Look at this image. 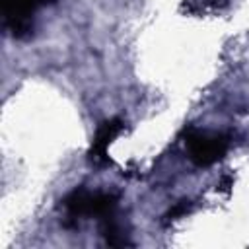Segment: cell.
<instances>
[{
  "label": "cell",
  "mask_w": 249,
  "mask_h": 249,
  "mask_svg": "<svg viewBox=\"0 0 249 249\" xmlns=\"http://www.w3.org/2000/svg\"><path fill=\"white\" fill-rule=\"evenodd\" d=\"M101 233L105 237V241L113 247H124V245H130L126 233L123 231V228L119 226V222L115 220V214H109V216H103L101 218Z\"/></svg>",
  "instance_id": "5b68a950"
},
{
  "label": "cell",
  "mask_w": 249,
  "mask_h": 249,
  "mask_svg": "<svg viewBox=\"0 0 249 249\" xmlns=\"http://www.w3.org/2000/svg\"><path fill=\"white\" fill-rule=\"evenodd\" d=\"M62 206L70 220H78L82 216H97L101 220L103 216L115 214L117 196L111 193H91L84 187H78L64 196Z\"/></svg>",
  "instance_id": "6da1fadb"
},
{
  "label": "cell",
  "mask_w": 249,
  "mask_h": 249,
  "mask_svg": "<svg viewBox=\"0 0 249 249\" xmlns=\"http://www.w3.org/2000/svg\"><path fill=\"white\" fill-rule=\"evenodd\" d=\"M54 0H2L6 27L16 39L29 37L33 31V21H31L33 12L39 6H45Z\"/></svg>",
  "instance_id": "3957f363"
},
{
  "label": "cell",
  "mask_w": 249,
  "mask_h": 249,
  "mask_svg": "<svg viewBox=\"0 0 249 249\" xmlns=\"http://www.w3.org/2000/svg\"><path fill=\"white\" fill-rule=\"evenodd\" d=\"M191 206H193L191 200H179V202H177L173 208H169L167 214L163 216V218H165V224H167V222H175V220H179L181 216L189 214V212H191Z\"/></svg>",
  "instance_id": "8992f818"
},
{
  "label": "cell",
  "mask_w": 249,
  "mask_h": 249,
  "mask_svg": "<svg viewBox=\"0 0 249 249\" xmlns=\"http://www.w3.org/2000/svg\"><path fill=\"white\" fill-rule=\"evenodd\" d=\"M124 130V123L121 119H107L103 121L97 130H95V136L91 140V146H89V152H88V160L101 167V165H107L111 160H109V146L113 144V140Z\"/></svg>",
  "instance_id": "277c9868"
},
{
  "label": "cell",
  "mask_w": 249,
  "mask_h": 249,
  "mask_svg": "<svg viewBox=\"0 0 249 249\" xmlns=\"http://www.w3.org/2000/svg\"><path fill=\"white\" fill-rule=\"evenodd\" d=\"M185 146L193 163H196L198 167H208L226 156L230 140L224 134L189 128L185 134Z\"/></svg>",
  "instance_id": "7a4b0ae2"
}]
</instances>
